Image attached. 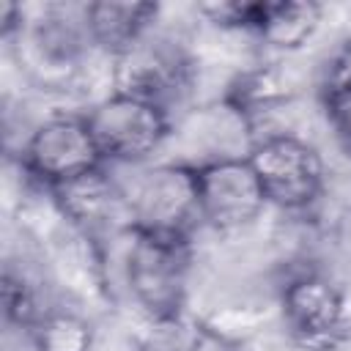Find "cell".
Listing matches in <instances>:
<instances>
[{
  "label": "cell",
  "mask_w": 351,
  "mask_h": 351,
  "mask_svg": "<svg viewBox=\"0 0 351 351\" xmlns=\"http://www.w3.org/2000/svg\"><path fill=\"white\" fill-rule=\"evenodd\" d=\"M22 173L41 189L63 186L74 178L107 167L85 112H58L27 132L19 148Z\"/></svg>",
  "instance_id": "obj_5"
},
{
  "label": "cell",
  "mask_w": 351,
  "mask_h": 351,
  "mask_svg": "<svg viewBox=\"0 0 351 351\" xmlns=\"http://www.w3.org/2000/svg\"><path fill=\"white\" fill-rule=\"evenodd\" d=\"M195 71V58L181 41L151 30L110 60V85L112 90L156 101L173 112L192 93Z\"/></svg>",
  "instance_id": "obj_7"
},
{
  "label": "cell",
  "mask_w": 351,
  "mask_h": 351,
  "mask_svg": "<svg viewBox=\"0 0 351 351\" xmlns=\"http://www.w3.org/2000/svg\"><path fill=\"white\" fill-rule=\"evenodd\" d=\"M195 181L200 225L217 233H239L250 228L269 206L247 156L197 165Z\"/></svg>",
  "instance_id": "obj_8"
},
{
  "label": "cell",
  "mask_w": 351,
  "mask_h": 351,
  "mask_svg": "<svg viewBox=\"0 0 351 351\" xmlns=\"http://www.w3.org/2000/svg\"><path fill=\"white\" fill-rule=\"evenodd\" d=\"M318 104L340 145L351 151V41L340 44L321 69Z\"/></svg>",
  "instance_id": "obj_13"
},
{
  "label": "cell",
  "mask_w": 351,
  "mask_h": 351,
  "mask_svg": "<svg viewBox=\"0 0 351 351\" xmlns=\"http://www.w3.org/2000/svg\"><path fill=\"white\" fill-rule=\"evenodd\" d=\"M121 274L132 302L148 321L184 315L192 274V239L129 230L123 236Z\"/></svg>",
  "instance_id": "obj_1"
},
{
  "label": "cell",
  "mask_w": 351,
  "mask_h": 351,
  "mask_svg": "<svg viewBox=\"0 0 351 351\" xmlns=\"http://www.w3.org/2000/svg\"><path fill=\"white\" fill-rule=\"evenodd\" d=\"M321 16L324 8L313 0H263L255 36L277 52H296L315 36Z\"/></svg>",
  "instance_id": "obj_12"
},
{
  "label": "cell",
  "mask_w": 351,
  "mask_h": 351,
  "mask_svg": "<svg viewBox=\"0 0 351 351\" xmlns=\"http://www.w3.org/2000/svg\"><path fill=\"white\" fill-rule=\"evenodd\" d=\"M280 313L288 337L307 351L335 348L348 329L346 293L315 263L288 269L280 282Z\"/></svg>",
  "instance_id": "obj_6"
},
{
  "label": "cell",
  "mask_w": 351,
  "mask_h": 351,
  "mask_svg": "<svg viewBox=\"0 0 351 351\" xmlns=\"http://www.w3.org/2000/svg\"><path fill=\"white\" fill-rule=\"evenodd\" d=\"M170 140H178L189 154L184 165H206L217 159H239L247 156L255 145V126L244 110H239L230 99L219 96L200 107L186 110L173 121Z\"/></svg>",
  "instance_id": "obj_9"
},
{
  "label": "cell",
  "mask_w": 351,
  "mask_h": 351,
  "mask_svg": "<svg viewBox=\"0 0 351 351\" xmlns=\"http://www.w3.org/2000/svg\"><path fill=\"white\" fill-rule=\"evenodd\" d=\"M36 351H93L96 329L80 307L52 304L27 329Z\"/></svg>",
  "instance_id": "obj_14"
},
{
  "label": "cell",
  "mask_w": 351,
  "mask_h": 351,
  "mask_svg": "<svg viewBox=\"0 0 351 351\" xmlns=\"http://www.w3.org/2000/svg\"><path fill=\"white\" fill-rule=\"evenodd\" d=\"M126 170L129 178H118L115 170L112 176L121 186L132 230L192 239L200 225L195 167L167 159L154 165H126Z\"/></svg>",
  "instance_id": "obj_2"
},
{
  "label": "cell",
  "mask_w": 351,
  "mask_h": 351,
  "mask_svg": "<svg viewBox=\"0 0 351 351\" xmlns=\"http://www.w3.org/2000/svg\"><path fill=\"white\" fill-rule=\"evenodd\" d=\"M156 19H159L156 3H115V0L85 3V27L90 44L107 58H118L140 38H145L156 27Z\"/></svg>",
  "instance_id": "obj_11"
},
{
  "label": "cell",
  "mask_w": 351,
  "mask_h": 351,
  "mask_svg": "<svg viewBox=\"0 0 351 351\" xmlns=\"http://www.w3.org/2000/svg\"><path fill=\"white\" fill-rule=\"evenodd\" d=\"M269 206L285 214H307L326 195V165L302 134L258 137L247 154Z\"/></svg>",
  "instance_id": "obj_4"
},
{
  "label": "cell",
  "mask_w": 351,
  "mask_h": 351,
  "mask_svg": "<svg viewBox=\"0 0 351 351\" xmlns=\"http://www.w3.org/2000/svg\"><path fill=\"white\" fill-rule=\"evenodd\" d=\"M192 351H247V346L214 324H197Z\"/></svg>",
  "instance_id": "obj_16"
},
{
  "label": "cell",
  "mask_w": 351,
  "mask_h": 351,
  "mask_svg": "<svg viewBox=\"0 0 351 351\" xmlns=\"http://www.w3.org/2000/svg\"><path fill=\"white\" fill-rule=\"evenodd\" d=\"M49 197L66 225L90 236L99 244L104 241V236L121 239L126 230H132L121 186L110 167L55 186L49 189Z\"/></svg>",
  "instance_id": "obj_10"
},
{
  "label": "cell",
  "mask_w": 351,
  "mask_h": 351,
  "mask_svg": "<svg viewBox=\"0 0 351 351\" xmlns=\"http://www.w3.org/2000/svg\"><path fill=\"white\" fill-rule=\"evenodd\" d=\"M195 332H197V321L192 324L184 315L151 321L145 335L137 340L134 351H192Z\"/></svg>",
  "instance_id": "obj_15"
},
{
  "label": "cell",
  "mask_w": 351,
  "mask_h": 351,
  "mask_svg": "<svg viewBox=\"0 0 351 351\" xmlns=\"http://www.w3.org/2000/svg\"><path fill=\"white\" fill-rule=\"evenodd\" d=\"M93 140L112 167L145 165L173 134V112L156 101L107 90L85 110Z\"/></svg>",
  "instance_id": "obj_3"
}]
</instances>
